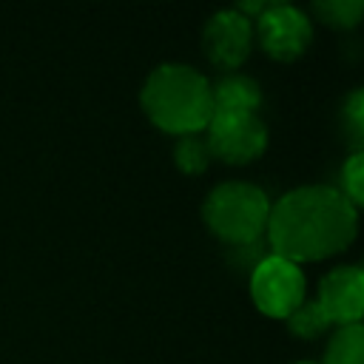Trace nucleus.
<instances>
[{
	"label": "nucleus",
	"mask_w": 364,
	"mask_h": 364,
	"mask_svg": "<svg viewBox=\"0 0 364 364\" xmlns=\"http://www.w3.org/2000/svg\"><path fill=\"white\" fill-rule=\"evenodd\" d=\"M355 208L336 188L310 185L284 193L270 205L267 242L273 256L293 264L318 262L344 250L355 236Z\"/></svg>",
	"instance_id": "1"
},
{
	"label": "nucleus",
	"mask_w": 364,
	"mask_h": 364,
	"mask_svg": "<svg viewBox=\"0 0 364 364\" xmlns=\"http://www.w3.org/2000/svg\"><path fill=\"white\" fill-rule=\"evenodd\" d=\"M142 108L162 131L188 136L208 128L213 114L210 85L191 65H159L151 71L142 88Z\"/></svg>",
	"instance_id": "2"
},
{
	"label": "nucleus",
	"mask_w": 364,
	"mask_h": 364,
	"mask_svg": "<svg viewBox=\"0 0 364 364\" xmlns=\"http://www.w3.org/2000/svg\"><path fill=\"white\" fill-rule=\"evenodd\" d=\"M205 222L208 228L230 242V245H250L262 236L270 216V202L264 191L247 182H225L210 191L205 199Z\"/></svg>",
	"instance_id": "3"
},
{
	"label": "nucleus",
	"mask_w": 364,
	"mask_h": 364,
	"mask_svg": "<svg viewBox=\"0 0 364 364\" xmlns=\"http://www.w3.org/2000/svg\"><path fill=\"white\" fill-rule=\"evenodd\" d=\"M250 296L262 313L287 318L304 301V276L299 264L270 253L259 259L250 273Z\"/></svg>",
	"instance_id": "4"
},
{
	"label": "nucleus",
	"mask_w": 364,
	"mask_h": 364,
	"mask_svg": "<svg viewBox=\"0 0 364 364\" xmlns=\"http://www.w3.org/2000/svg\"><path fill=\"white\" fill-rule=\"evenodd\" d=\"M208 151L230 165L256 159L264 151L267 131L250 111H216L208 122Z\"/></svg>",
	"instance_id": "5"
},
{
	"label": "nucleus",
	"mask_w": 364,
	"mask_h": 364,
	"mask_svg": "<svg viewBox=\"0 0 364 364\" xmlns=\"http://www.w3.org/2000/svg\"><path fill=\"white\" fill-rule=\"evenodd\" d=\"M313 28L307 17L284 3H267L259 14V40L276 60H296L310 46Z\"/></svg>",
	"instance_id": "6"
},
{
	"label": "nucleus",
	"mask_w": 364,
	"mask_h": 364,
	"mask_svg": "<svg viewBox=\"0 0 364 364\" xmlns=\"http://www.w3.org/2000/svg\"><path fill=\"white\" fill-rule=\"evenodd\" d=\"M250 40H253L250 20L242 11H236V9H228V11L213 14L205 23V34H202L205 54L219 68H236V65H242L245 57L250 54Z\"/></svg>",
	"instance_id": "7"
},
{
	"label": "nucleus",
	"mask_w": 364,
	"mask_h": 364,
	"mask_svg": "<svg viewBox=\"0 0 364 364\" xmlns=\"http://www.w3.org/2000/svg\"><path fill=\"white\" fill-rule=\"evenodd\" d=\"M316 301L330 324H358L364 310V273L358 267H336L321 279Z\"/></svg>",
	"instance_id": "8"
},
{
	"label": "nucleus",
	"mask_w": 364,
	"mask_h": 364,
	"mask_svg": "<svg viewBox=\"0 0 364 364\" xmlns=\"http://www.w3.org/2000/svg\"><path fill=\"white\" fill-rule=\"evenodd\" d=\"M210 100H213V114L216 111H250V114H256L262 94H259V85L247 77H225V80H219L216 88H210Z\"/></svg>",
	"instance_id": "9"
},
{
	"label": "nucleus",
	"mask_w": 364,
	"mask_h": 364,
	"mask_svg": "<svg viewBox=\"0 0 364 364\" xmlns=\"http://www.w3.org/2000/svg\"><path fill=\"white\" fill-rule=\"evenodd\" d=\"M324 364H364V330L361 324H344L324 355Z\"/></svg>",
	"instance_id": "10"
},
{
	"label": "nucleus",
	"mask_w": 364,
	"mask_h": 364,
	"mask_svg": "<svg viewBox=\"0 0 364 364\" xmlns=\"http://www.w3.org/2000/svg\"><path fill=\"white\" fill-rule=\"evenodd\" d=\"M173 159H176V168L185 171V173H202L210 162V151H208V142L199 139L196 134H188V136H179L176 148H173Z\"/></svg>",
	"instance_id": "11"
},
{
	"label": "nucleus",
	"mask_w": 364,
	"mask_h": 364,
	"mask_svg": "<svg viewBox=\"0 0 364 364\" xmlns=\"http://www.w3.org/2000/svg\"><path fill=\"white\" fill-rule=\"evenodd\" d=\"M287 324H290V330H293L296 336H301V338L321 336V333L330 327V321H327V316L321 313L318 301H301V304L287 316Z\"/></svg>",
	"instance_id": "12"
},
{
	"label": "nucleus",
	"mask_w": 364,
	"mask_h": 364,
	"mask_svg": "<svg viewBox=\"0 0 364 364\" xmlns=\"http://www.w3.org/2000/svg\"><path fill=\"white\" fill-rule=\"evenodd\" d=\"M316 11L330 23V26H355L361 17V0H327V3H316Z\"/></svg>",
	"instance_id": "13"
},
{
	"label": "nucleus",
	"mask_w": 364,
	"mask_h": 364,
	"mask_svg": "<svg viewBox=\"0 0 364 364\" xmlns=\"http://www.w3.org/2000/svg\"><path fill=\"white\" fill-rule=\"evenodd\" d=\"M341 179H344V199L353 205V208H358L361 202H364V156L361 154H353L350 159H347V165H344V171H341Z\"/></svg>",
	"instance_id": "14"
},
{
	"label": "nucleus",
	"mask_w": 364,
	"mask_h": 364,
	"mask_svg": "<svg viewBox=\"0 0 364 364\" xmlns=\"http://www.w3.org/2000/svg\"><path fill=\"white\" fill-rule=\"evenodd\" d=\"M344 114H347V128H350L353 142L361 145V134H364V97H361V91H353Z\"/></svg>",
	"instance_id": "15"
},
{
	"label": "nucleus",
	"mask_w": 364,
	"mask_h": 364,
	"mask_svg": "<svg viewBox=\"0 0 364 364\" xmlns=\"http://www.w3.org/2000/svg\"><path fill=\"white\" fill-rule=\"evenodd\" d=\"M301 364H310V361H301Z\"/></svg>",
	"instance_id": "16"
}]
</instances>
